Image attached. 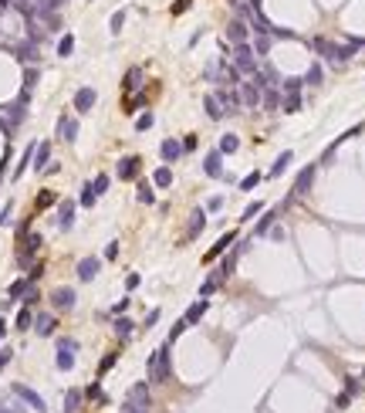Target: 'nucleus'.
Wrapping results in <instances>:
<instances>
[{
	"label": "nucleus",
	"instance_id": "obj_8",
	"mask_svg": "<svg viewBox=\"0 0 365 413\" xmlns=\"http://www.w3.org/2000/svg\"><path fill=\"white\" fill-rule=\"evenodd\" d=\"M203 173H206L210 179H220V176H223V153H220V149L206 153V163H203Z\"/></svg>",
	"mask_w": 365,
	"mask_h": 413
},
{
	"label": "nucleus",
	"instance_id": "obj_60",
	"mask_svg": "<svg viewBox=\"0 0 365 413\" xmlns=\"http://www.w3.org/2000/svg\"><path fill=\"white\" fill-rule=\"evenodd\" d=\"M125 308H129V298H122V301H119V305H115V308H112V312H115V315H122V312H125Z\"/></svg>",
	"mask_w": 365,
	"mask_h": 413
},
{
	"label": "nucleus",
	"instance_id": "obj_19",
	"mask_svg": "<svg viewBox=\"0 0 365 413\" xmlns=\"http://www.w3.org/2000/svg\"><path fill=\"white\" fill-rule=\"evenodd\" d=\"M311 48L315 51H321V58H328V61H335V65H338V44H332V41H324V38H315L311 41Z\"/></svg>",
	"mask_w": 365,
	"mask_h": 413
},
{
	"label": "nucleus",
	"instance_id": "obj_33",
	"mask_svg": "<svg viewBox=\"0 0 365 413\" xmlns=\"http://www.w3.org/2000/svg\"><path fill=\"white\" fill-rule=\"evenodd\" d=\"M274 220H277V210H267V213H264V220L254 227V237H264V234H267V227L274 224Z\"/></svg>",
	"mask_w": 365,
	"mask_h": 413
},
{
	"label": "nucleus",
	"instance_id": "obj_37",
	"mask_svg": "<svg viewBox=\"0 0 365 413\" xmlns=\"http://www.w3.org/2000/svg\"><path fill=\"white\" fill-rule=\"evenodd\" d=\"M274 31V24H271L264 14H254V34H271Z\"/></svg>",
	"mask_w": 365,
	"mask_h": 413
},
{
	"label": "nucleus",
	"instance_id": "obj_58",
	"mask_svg": "<svg viewBox=\"0 0 365 413\" xmlns=\"http://www.w3.org/2000/svg\"><path fill=\"white\" fill-rule=\"evenodd\" d=\"M24 301H27V305H37V301H41V295H37V292H34V288H31V292H27V298H24Z\"/></svg>",
	"mask_w": 365,
	"mask_h": 413
},
{
	"label": "nucleus",
	"instance_id": "obj_6",
	"mask_svg": "<svg viewBox=\"0 0 365 413\" xmlns=\"http://www.w3.org/2000/svg\"><path fill=\"white\" fill-rule=\"evenodd\" d=\"M95 102H98V92L95 88H78V92H74V112H78V115L91 112Z\"/></svg>",
	"mask_w": 365,
	"mask_h": 413
},
{
	"label": "nucleus",
	"instance_id": "obj_25",
	"mask_svg": "<svg viewBox=\"0 0 365 413\" xmlns=\"http://www.w3.org/2000/svg\"><path fill=\"white\" fill-rule=\"evenodd\" d=\"M240 98L247 102V105H260V85H254V81H243Z\"/></svg>",
	"mask_w": 365,
	"mask_h": 413
},
{
	"label": "nucleus",
	"instance_id": "obj_42",
	"mask_svg": "<svg viewBox=\"0 0 365 413\" xmlns=\"http://www.w3.org/2000/svg\"><path fill=\"white\" fill-rule=\"evenodd\" d=\"M139 203H152L156 200V193H152V187H149V183H139Z\"/></svg>",
	"mask_w": 365,
	"mask_h": 413
},
{
	"label": "nucleus",
	"instance_id": "obj_23",
	"mask_svg": "<svg viewBox=\"0 0 365 413\" xmlns=\"http://www.w3.org/2000/svg\"><path fill=\"white\" fill-rule=\"evenodd\" d=\"M203 109H206V115H210V119H223V115H227V109L220 105L217 95H206V98H203Z\"/></svg>",
	"mask_w": 365,
	"mask_h": 413
},
{
	"label": "nucleus",
	"instance_id": "obj_5",
	"mask_svg": "<svg viewBox=\"0 0 365 413\" xmlns=\"http://www.w3.org/2000/svg\"><path fill=\"white\" fill-rule=\"evenodd\" d=\"M41 251V234H31V237H24V241H21V251H17V264H31V258L34 254Z\"/></svg>",
	"mask_w": 365,
	"mask_h": 413
},
{
	"label": "nucleus",
	"instance_id": "obj_57",
	"mask_svg": "<svg viewBox=\"0 0 365 413\" xmlns=\"http://www.w3.org/2000/svg\"><path fill=\"white\" fill-rule=\"evenodd\" d=\"M105 258H119V241H112V244L105 247Z\"/></svg>",
	"mask_w": 365,
	"mask_h": 413
},
{
	"label": "nucleus",
	"instance_id": "obj_35",
	"mask_svg": "<svg viewBox=\"0 0 365 413\" xmlns=\"http://www.w3.org/2000/svg\"><path fill=\"white\" fill-rule=\"evenodd\" d=\"M267 51H271V34H257V41H254V55L267 58Z\"/></svg>",
	"mask_w": 365,
	"mask_h": 413
},
{
	"label": "nucleus",
	"instance_id": "obj_43",
	"mask_svg": "<svg viewBox=\"0 0 365 413\" xmlns=\"http://www.w3.org/2000/svg\"><path fill=\"white\" fill-rule=\"evenodd\" d=\"M91 190H95L98 196H102V193H105V190H108V176H105V173H98V176L91 179Z\"/></svg>",
	"mask_w": 365,
	"mask_h": 413
},
{
	"label": "nucleus",
	"instance_id": "obj_17",
	"mask_svg": "<svg viewBox=\"0 0 365 413\" xmlns=\"http://www.w3.org/2000/svg\"><path fill=\"white\" fill-rule=\"evenodd\" d=\"M159 156L166 163H176L179 156H183V146H179L176 139H162V146H159Z\"/></svg>",
	"mask_w": 365,
	"mask_h": 413
},
{
	"label": "nucleus",
	"instance_id": "obj_62",
	"mask_svg": "<svg viewBox=\"0 0 365 413\" xmlns=\"http://www.w3.org/2000/svg\"><path fill=\"white\" fill-rule=\"evenodd\" d=\"M7 7H14V0H0V10H7Z\"/></svg>",
	"mask_w": 365,
	"mask_h": 413
},
{
	"label": "nucleus",
	"instance_id": "obj_47",
	"mask_svg": "<svg viewBox=\"0 0 365 413\" xmlns=\"http://www.w3.org/2000/svg\"><path fill=\"white\" fill-rule=\"evenodd\" d=\"M260 183V173H251V176H243L240 179V190H254Z\"/></svg>",
	"mask_w": 365,
	"mask_h": 413
},
{
	"label": "nucleus",
	"instance_id": "obj_26",
	"mask_svg": "<svg viewBox=\"0 0 365 413\" xmlns=\"http://www.w3.org/2000/svg\"><path fill=\"white\" fill-rule=\"evenodd\" d=\"M291 163H294V153H291V149H287V153H281V156H277V163H274V166H271V173H267V176H271V179H274V176H281V173L287 170Z\"/></svg>",
	"mask_w": 365,
	"mask_h": 413
},
{
	"label": "nucleus",
	"instance_id": "obj_59",
	"mask_svg": "<svg viewBox=\"0 0 365 413\" xmlns=\"http://www.w3.org/2000/svg\"><path fill=\"white\" fill-rule=\"evenodd\" d=\"M10 356H14V352H10V349H4V352H0V369H4V366L10 363Z\"/></svg>",
	"mask_w": 365,
	"mask_h": 413
},
{
	"label": "nucleus",
	"instance_id": "obj_29",
	"mask_svg": "<svg viewBox=\"0 0 365 413\" xmlns=\"http://www.w3.org/2000/svg\"><path fill=\"white\" fill-rule=\"evenodd\" d=\"M48 156H51V142H37L34 146V170H44Z\"/></svg>",
	"mask_w": 365,
	"mask_h": 413
},
{
	"label": "nucleus",
	"instance_id": "obj_1",
	"mask_svg": "<svg viewBox=\"0 0 365 413\" xmlns=\"http://www.w3.org/2000/svg\"><path fill=\"white\" fill-rule=\"evenodd\" d=\"M146 366H149V380H152V383H166V380H169V346L156 349Z\"/></svg>",
	"mask_w": 365,
	"mask_h": 413
},
{
	"label": "nucleus",
	"instance_id": "obj_61",
	"mask_svg": "<svg viewBox=\"0 0 365 413\" xmlns=\"http://www.w3.org/2000/svg\"><path fill=\"white\" fill-rule=\"evenodd\" d=\"M125 288H139V275H129V278H125Z\"/></svg>",
	"mask_w": 365,
	"mask_h": 413
},
{
	"label": "nucleus",
	"instance_id": "obj_55",
	"mask_svg": "<svg viewBox=\"0 0 365 413\" xmlns=\"http://www.w3.org/2000/svg\"><path fill=\"white\" fill-rule=\"evenodd\" d=\"M51 203H54V193H41L37 196V207H51Z\"/></svg>",
	"mask_w": 365,
	"mask_h": 413
},
{
	"label": "nucleus",
	"instance_id": "obj_34",
	"mask_svg": "<svg viewBox=\"0 0 365 413\" xmlns=\"http://www.w3.org/2000/svg\"><path fill=\"white\" fill-rule=\"evenodd\" d=\"M31 322H34V315H31V305L27 308H21V312H17V332H24V329H31Z\"/></svg>",
	"mask_w": 365,
	"mask_h": 413
},
{
	"label": "nucleus",
	"instance_id": "obj_27",
	"mask_svg": "<svg viewBox=\"0 0 365 413\" xmlns=\"http://www.w3.org/2000/svg\"><path fill=\"white\" fill-rule=\"evenodd\" d=\"M54 315H37L34 318V329H37V335H54Z\"/></svg>",
	"mask_w": 365,
	"mask_h": 413
},
{
	"label": "nucleus",
	"instance_id": "obj_30",
	"mask_svg": "<svg viewBox=\"0 0 365 413\" xmlns=\"http://www.w3.org/2000/svg\"><path fill=\"white\" fill-rule=\"evenodd\" d=\"M152 183H156L159 190H166V187L172 183V170H169V166H159V170L152 173Z\"/></svg>",
	"mask_w": 365,
	"mask_h": 413
},
{
	"label": "nucleus",
	"instance_id": "obj_49",
	"mask_svg": "<svg viewBox=\"0 0 365 413\" xmlns=\"http://www.w3.org/2000/svg\"><path fill=\"white\" fill-rule=\"evenodd\" d=\"M301 85H304V78H287L281 85V92H301Z\"/></svg>",
	"mask_w": 365,
	"mask_h": 413
},
{
	"label": "nucleus",
	"instance_id": "obj_45",
	"mask_svg": "<svg viewBox=\"0 0 365 413\" xmlns=\"http://www.w3.org/2000/svg\"><path fill=\"white\" fill-rule=\"evenodd\" d=\"M304 85H321V65H311V71L304 75Z\"/></svg>",
	"mask_w": 365,
	"mask_h": 413
},
{
	"label": "nucleus",
	"instance_id": "obj_11",
	"mask_svg": "<svg viewBox=\"0 0 365 413\" xmlns=\"http://www.w3.org/2000/svg\"><path fill=\"white\" fill-rule=\"evenodd\" d=\"M57 136L65 139V142H74V139H78V119L61 115V119H57Z\"/></svg>",
	"mask_w": 365,
	"mask_h": 413
},
{
	"label": "nucleus",
	"instance_id": "obj_22",
	"mask_svg": "<svg viewBox=\"0 0 365 413\" xmlns=\"http://www.w3.org/2000/svg\"><path fill=\"white\" fill-rule=\"evenodd\" d=\"M203 224H206V213H203V210H193V213H189V227H186V241H193V237L200 234V230H203Z\"/></svg>",
	"mask_w": 365,
	"mask_h": 413
},
{
	"label": "nucleus",
	"instance_id": "obj_32",
	"mask_svg": "<svg viewBox=\"0 0 365 413\" xmlns=\"http://www.w3.org/2000/svg\"><path fill=\"white\" fill-rule=\"evenodd\" d=\"M71 51H74V34H61V41H57V55L71 58Z\"/></svg>",
	"mask_w": 365,
	"mask_h": 413
},
{
	"label": "nucleus",
	"instance_id": "obj_54",
	"mask_svg": "<svg viewBox=\"0 0 365 413\" xmlns=\"http://www.w3.org/2000/svg\"><path fill=\"white\" fill-rule=\"evenodd\" d=\"M159 315H162V312H159V308H152V312H149V318H146V329H152V325H156V322H159Z\"/></svg>",
	"mask_w": 365,
	"mask_h": 413
},
{
	"label": "nucleus",
	"instance_id": "obj_31",
	"mask_svg": "<svg viewBox=\"0 0 365 413\" xmlns=\"http://www.w3.org/2000/svg\"><path fill=\"white\" fill-rule=\"evenodd\" d=\"M139 78H142V68H129V75H125V81H122V88H125V92H136L139 85H142Z\"/></svg>",
	"mask_w": 365,
	"mask_h": 413
},
{
	"label": "nucleus",
	"instance_id": "obj_10",
	"mask_svg": "<svg viewBox=\"0 0 365 413\" xmlns=\"http://www.w3.org/2000/svg\"><path fill=\"white\" fill-rule=\"evenodd\" d=\"M315 173L318 166H304V170L298 173V179H294V196H304L311 190V183H315Z\"/></svg>",
	"mask_w": 365,
	"mask_h": 413
},
{
	"label": "nucleus",
	"instance_id": "obj_24",
	"mask_svg": "<svg viewBox=\"0 0 365 413\" xmlns=\"http://www.w3.org/2000/svg\"><path fill=\"white\" fill-rule=\"evenodd\" d=\"M227 38L234 41V44H243V41H247V24H243V21H230Z\"/></svg>",
	"mask_w": 365,
	"mask_h": 413
},
{
	"label": "nucleus",
	"instance_id": "obj_39",
	"mask_svg": "<svg viewBox=\"0 0 365 413\" xmlns=\"http://www.w3.org/2000/svg\"><path fill=\"white\" fill-rule=\"evenodd\" d=\"M95 200H98V193L91 190V183H85L81 187V207H95Z\"/></svg>",
	"mask_w": 365,
	"mask_h": 413
},
{
	"label": "nucleus",
	"instance_id": "obj_40",
	"mask_svg": "<svg viewBox=\"0 0 365 413\" xmlns=\"http://www.w3.org/2000/svg\"><path fill=\"white\" fill-rule=\"evenodd\" d=\"M27 284H31V278H21V281H14V284H10V298H21V295H24L27 292Z\"/></svg>",
	"mask_w": 365,
	"mask_h": 413
},
{
	"label": "nucleus",
	"instance_id": "obj_41",
	"mask_svg": "<svg viewBox=\"0 0 365 413\" xmlns=\"http://www.w3.org/2000/svg\"><path fill=\"white\" fill-rule=\"evenodd\" d=\"M152 122H156L152 112H142V115L136 119V129H139V132H146V129H152Z\"/></svg>",
	"mask_w": 365,
	"mask_h": 413
},
{
	"label": "nucleus",
	"instance_id": "obj_38",
	"mask_svg": "<svg viewBox=\"0 0 365 413\" xmlns=\"http://www.w3.org/2000/svg\"><path fill=\"white\" fill-rule=\"evenodd\" d=\"M237 146H240V139L234 132H227V136L220 139V153H237Z\"/></svg>",
	"mask_w": 365,
	"mask_h": 413
},
{
	"label": "nucleus",
	"instance_id": "obj_9",
	"mask_svg": "<svg viewBox=\"0 0 365 413\" xmlns=\"http://www.w3.org/2000/svg\"><path fill=\"white\" fill-rule=\"evenodd\" d=\"M14 393H17L21 400H24V403L31 406V410H37V413H44V410H48V406H44V400H41L37 393H34V389H27L24 383H14Z\"/></svg>",
	"mask_w": 365,
	"mask_h": 413
},
{
	"label": "nucleus",
	"instance_id": "obj_48",
	"mask_svg": "<svg viewBox=\"0 0 365 413\" xmlns=\"http://www.w3.org/2000/svg\"><path fill=\"white\" fill-rule=\"evenodd\" d=\"M122 24H125V10H115V14H112V34H119Z\"/></svg>",
	"mask_w": 365,
	"mask_h": 413
},
{
	"label": "nucleus",
	"instance_id": "obj_53",
	"mask_svg": "<svg viewBox=\"0 0 365 413\" xmlns=\"http://www.w3.org/2000/svg\"><path fill=\"white\" fill-rule=\"evenodd\" d=\"M85 397H91V400H102V389H98V383H91V386L85 389Z\"/></svg>",
	"mask_w": 365,
	"mask_h": 413
},
{
	"label": "nucleus",
	"instance_id": "obj_63",
	"mask_svg": "<svg viewBox=\"0 0 365 413\" xmlns=\"http://www.w3.org/2000/svg\"><path fill=\"white\" fill-rule=\"evenodd\" d=\"M0 173H4V166H0Z\"/></svg>",
	"mask_w": 365,
	"mask_h": 413
},
{
	"label": "nucleus",
	"instance_id": "obj_14",
	"mask_svg": "<svg viewBox=\"0 0 365 413\" xmlns=\"http://www.w3.org/2000/svg\"><path fill=\"white\" fill-rule=\"evenodd\" d=\"M230 244H237V234H223V237H220V241L213 244L210 251H206V258H203V264H206V261H217V258H220L223 251H230Z\"/></svg>",
	"mask_w": 365,
	"mask_h": 413
},
{
	"label": "nucleus",
	"instance_id": "obj_4",
	"mask_svg": "<svg viewBox=\"0 0 365 413\" xmlns=\"http://www.w3.org/2000/svg\"><path fill=\"white\" fill-rule=\"evenodd\" d=\"M74 352H78V342L74 339H61L57 342V356H54V363H57V369H71L74 366Z\"/></svg>",
	"mask_w": 365,
	"mask_h": 413
},
{
	"label": "nucleus",
	"instance_id": "obj_51",
	"mask_svg": "<svg viewBox=\"0 0 365 413\" xmlns=\"http://www.w3.org/2000/svg\"><path fill=\"white\" fill-rule=\"evenodd\" d=\"M189 10V0H176V4H172V14H186Z\"/></svg>",
	"mask_w": 365,
	"mask_h": 413
},
{
	"label": "nucleus",
	"instance_id": "obj_16",
	"mask_svg": "<svg viewBox=\"0 0 365 413\" xmlns=\"http://www.w3.org/2000/svg\"><path fill=\"white\" fill-rule=\"evenodd\" d=\"M10 51H14V58H17V61H31V58H37V41H31V38H27L24 44H14Z\"/></svg>",
	"mask_w": 365,
	"mask_h": 413
},
{
	"label": "nucleus",
	"instance_id": "obj_7",
	"mask_svg": "<svg viewBox=\"0 0 365 413\" xmlns=\"http://www.w3.org/2000/svg\"><path fill=\"white\" fill-rule=\"evenodd\" d=\"M139 170H142V159H139V156H125V159H119V166H115V176L119 179H136Z\"/></svg>",
	"mask_w": 365,
	"mask_h": 413
},
{
	"label": "nucleus",
	"instance_id": "obj_12",
	"mask_svg": "<svg viewBox=\"0 0 365 413\" xmlns=\"http://www.w3.org/2000/svg\"><path fill=\"white\" fill-rule=\"evenodd\" d=\"M57 227L61 230H71L74 227V200H61V207H57Z\"/></svg>",
	"mask_w": 365,
	"mask_h": 413
},
{
	"label": "nucleus",
	"instance_id": "obj_20",
	"mask_svg": "<svg viewBox=\"0 0 365 413\" xmlns=\"http://www.w3.org/2000/svg\"><path fill=\"white\" fill-rule=\"evenodd\" d=\"M281 109L287 115L301 112V92H281Z\"/></svg>",
	"mask_w": 365,
	"mask_h": 413
},
{
	"label": "nucleus",
	"instance_id": "obj_18",
	"mask_svg": "<svg viewBox=\"0 0 365 413\" xmlns=\"http://www.w3.org/2000/svg\"><path fill=\"white\" fill-rule=\"evenodd\" d=\"M98 258H85V261H78V281H91V278L98 275Z\"/></svg>",
	"mask_w": 365,
	"mask_h": 413
},
{
	"label": "nucleus",
	"instance_id": "obj_21",
	"mask_svg": "<svg viewBox=\"0 0 365 413\" xmlns=\"http://www.w3.org/2000/svg\"><path fill=\"white\" fill-rule=\"evenodd\" d=\"M217 98H220V105L223 109H230V112H237V105H240L243 98H240V92H230V88H223V92H217Z\"/></svg>",
	"mask_w": 365,
	"mask_h": 413
},
{
	"label": "nucleus",
	"instance_id": "obj_2",
	"mask_svg": "<svg viewBox=\"0 0 365 413\" xmlns=\"http://www.w3.org/2000/svg\"><path fill=\"white\" fill-rule=\"evenodd\" d=\"M234 68L240 75H254L257 71V55H254V48L243 41V44H234Z\"/></svg>",
	"mask_w": 365,
	"mask_h": 413
},
{
	"label": "nucleus",
	"instance_id": "obj_13",
	"mask_svg": "<svg viewBox=\"0 0 365 413\" xmlns=\"http://www.w3.org/2000/svg\"><path fill=\"white\" fill-rule=\"evenodd\" d=\"M51 305H54L57 312H68V308H74V292H71V288H57V292L51 295Z\"/></svg>",
	"mask_w": 365,
	"mask_h": 413
},
{
	"label": "nucleus",
	"instance_id": "obj_46",
	"mask_svg": "<svg viewBox=\"0 0 365 413\" xmlns=\"http://www.w3.org/2000/svg\"><path fill=\"white\" fill-rule=\"evenodd\" d=\"M115 359H119V352H108V356L102 359V366H98V376H105L108 369H112V366H115Z\"/></svg>",
	"mask_w": 365,
	"mask_h": 413
},
{
	"label": "nucleus",
	"instance_id": "obj_52",
	"mask_svg": "<svg viewBox=\"0 0 365 413\" xmlns=\"http://www.w3.org/2000/svg\"><path fill=\"white\" fill-rule=\"evenodd\" d=\"M220 207H223V196H213V200H210V203H206V210H210V213H217V210H220Z\"/></svg>",
	"mask_w": 365,
	"mask_h": 413
},
{
	"label": "nucleus",
	"instance_id": "obj_50",
	"mask_svg": "<svg viewBox=\"0 0 365 413\" xmlns=\"http://www.w3.org/2000/svg\"><path fill=\"white\" fill-rule=\"evenodd\" d=\"M257 213H260V203H247V210H243V220L257 217Z\"/></svg>",
	"mask_w": 365,
	"mask_h": 413
},
{
	"label": "nucleus",
	"instance_id": "obj_15",
	"mask_svg": "<svg viewBox=\"0 0 365 413\" xmlns=\"http://www.w3.org/2000/svg\"><path fill=\"white\" fill-rule=\"evenodd\" d=\"M206 308H210V298H196L193 305L186 308V315H183V318H186V325H196L203 315H206Z\"/></svg>",
	"mask_w": 365,
	"mask_h": 413
},
{
	"label": "nucleus",
	"instance_id": "obj_3",
	"mask_svg": "<svg viewBox=\"0 0 365 413\" xmlns=\"http://www.w3.org/2000/svg\"><path fill=\"white\" fill-rule=\"evenodd\" d=\"M125 413H149V386H146V383H136V386L129 389Z\"/></svg>",
	"mask_w": 365,
	"mask_h": 413
},
{
	"label": "nucleus",
	"instance_id": "obj_44",
	"mask_svg": "<svg viewBox=\"0 0 365 413\" xmlns=\"http://www.w3.org/2000/svg\"><path fill=\"white\" fill-rule=\"evenodd\" d=\"M277 105H281V95H277V92H264V109H267V112H274Z\"/></svg>",
	"mask_w": 365,
	"mask_h": 413
},
{
	"label": "nucleus",
	"instance_id": "obj_36",
	"mask_svg": "<svg viewBox=\"0 0 365 413\" xmlns=\"http://www.w3.org/2000/svg\"><path fill=\"white\" fill-rule=\"evenodd\" d=\"M132 318H115V335H119V339H129L132 335Z\"/></svg>",
	"mask_w": 365,
	"mask_h": 413
},
{
	"label": "nucleus",
	"instance_id": "obj_56",
	"mask_svg": "<svg viewBox=\"0 0 365 413\" xmlns=\"http://www.w3.org/2000/svg\"><path fill=\"white\" fill-rule=\"evenodd\" d=\"M10 210H14L10 203H7V207H4V210H0V227H4V224H10Z\"/></svg>",
	"mask_w": 365,
	"mask_h": 413
},
{
	"label": "nucleus",
	"instance_id": "obj_28",
	"mask_svg": "<svg viewBox=\"0 0 365 413\" xmlns=\"http://www.w3.org/2000/svg\"><path fill=\"white\" fill-rule=\"evenodd\" d=\"M81 397H85L81 389H68L65 393V413H78L81 410Z\"/></svg>",
	"mask_w": 365,
	"mask_h": 413
}]
</instances>
